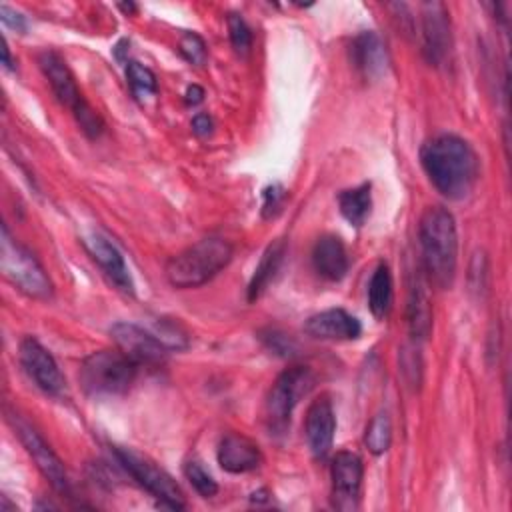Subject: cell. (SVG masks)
Listing matches in <instances>:
<instances>
[{"label": "cell", "mask_w": 512, "mask_h": 512, "mask_svg": "<svg viewBox=\"0 0 512 512\" xmlns=\"http://www.w3.org/2000/svg\"><path fill=\"white\" fill-rule=\"evenodd\" d=\"M370 190H372L370 182H364L360 186L340 192V196H338L340 212L352 226H362L366 222V218L370 216V210H372V192Z\"/></svg>", "instance_id": "22"}, {"label": "cell", "mask_w": 512, "mask_h": 512, "mask_svg": "<svg viewBox=\"0 0 512 512\" xmlns=\"http://www.w3.org/2000/svg\"><path fill=\"white\" fill-rule=\"evenodd\" d=\"M314 388V374L306 366H292L284 370L276 382L272 384L266 406H264V418L270 434H284L292 410Z\"/></svg>", "instance_id": "7"}, {"label": "cell", "mask_w": 512, "mask_h": 512, "mask_svg": "<svg viewBox=\"0 0 512 512\" xmlns=\"http://www.w3.org/2000/svg\"><path fill=\"white\" fill-rule=\"evenodd\" d=\"M120 10H124V12L128 14V12H134L136 6H134V4H120Z\"/></svg>", "instance_id": "36"}, {"label": "cell", "mask_w": 512, "mask_h": 512, "mask_svg": "<svg viewBox=\"0 0 512 512\" xmlns=\"http://www.w3.org/2000/svg\"><path fill=\"white\" fill-rule=\"evenodd\" d=\"M0 20L4 22V26L12 28V30H16V32H24V30H26V20H24V16H22L20 12H16V10H12V8L6 6V4L0 6Z\"/></svg>", "instance_id": "32"}, {"label": "cell", "mask_w": 512, "mask_h": 512, "mask_svg": "<svg viewBox=\"0 0 512 512\" xmlns=\"http://www.w3.org/2000/svg\"><path fill=\"white\" fill-rule=\"evenodd\" d=\"M312 266L324 280H330V282L342 280L350 266L348 252L342 240L332 234L318 238L312 248Z\"/></svg>", "instance_id": "18"}, {"label": "cell", "mask_w": 512, "mask_h": 512, "mask_svg": "<svg viewBox=\"0 0 512 512\" xmlns=\"http://www.w3.org/2000/svg\"><path fill=\"white\" fill-rule=\"evenodd\" d=\"M232 254L234 248L228 240L202 238L166 262V278L174 288L202 286L230 264Z\"/></svg>", "instance_id": "3"}, {"label": "cell", "mask_w": 512, "mask_h": 512, "mask_svg": "<svg viewBox=\"0 0 512 512\" xmlns=\"http://www.w3.org/2000/svg\"><path fill=\"white\" fill-rule=\"evenodd\" d=\"M368 308L374 318H386L392 308V276L386 264H378L370 276Z\"/></svg>", "instance_id": "23"}, {"label": "cell", "mask_w": 512, "mask_h": 512, "mask_svg": "<svg viewBox=\"0 0 512 512\" xmlns=\"http://www.w3.org/2000/svg\"><path fill=\"white\" fill-rule=\"evenodd\" d=\"M2 64H4L6 70H14V60H12V56H10V50H8V44H6V42L2 44Z\"/></svg>", "instance_id": "35"}, {"label": "cell", "mask_w": 512, "mask_h": 512, "mask_svg": "<svg viewBox=\"0 0 512 512\" xmlns=\"http://www.w3.org/2000/svg\"><path fill=\"white\" fill-rule=\"evenodd\" d=\"M350 56H352L354 66L366 78H378L380 74H384V70L388 66V56H386L384 44L376 32L358 34L350 46Z\"/></svg>", "instance_id": "19"}, {"label": "cell", "mask_w": 512, "mask_h": 512, "mask_svg": "<svg viewBox=\"0 0 512 512\" xmlns=\"http://www.w3.org/2000/svg\"><path fill=\"white\" fill-rule=\"evenodd\" d=\"M14 430L22 442V446L26 448V452L30 454V458L34 460V464L38 466V470L42 472V476L50 482V486L58 492H68V476L64 470L62 460L56 456V452L46 444V440L22 418H12Z\"/></svg>", "instance_id": "12"}, {"label": "cell", "mask_w": 512, "mask_h": 512, "mask_svg": "<svg viewBox=\"0 0 512 512\" xmlns=\"http://www.w3.org/2000/svg\"><path fill=\"white\" fill-rule=\"evenodd\" d=\"M118 462L122 468L142 486L146 488L156 500H160L166 508L182 510L184 508V496L178 484L172 480L168 472H164L160 466H156L146 456L138 454L132 448H114Z\"/></svg>", "instance_id": "8"}, {"label": "cell", "mask_w": 512, "mask_h": 512, "mask_svg": "<svg viewBox=\"0 0 512 512\" xmlns=\"http://www.w3.org/2000/svg\"><path fill=\"white\" fill-rule=\"evenodd\" d=\"M284 254H286L284 240H276L264 250V254L248 282V302H254L262 296V292L268 288V284L276 276V272L284 260Z\"/></svg>", "instance_id": "20"}, {"label": "cell", "mask_w": 512, "mask_h": 512, "mask_svg": "<svg viewBox=\"0 0 512 512\" xmlns=\"http://www.w3.org/2000/svg\"><path fill=\"white\" fill-rule=\"evenodd\" d=\"M332 476V504L342 512H352L360 502V488L364 466L358 454L354 452H338L332 460L330 468Z\"/></svg>", "instance_id": "11"}, {"label": "cell", "mask_w": 512, "mask_h": 512, "mask_svg": "<svg viewBox=\"0 0 512 512\" xmlns=\"http://www.w3.org/2000/svg\"><path fill=\"white\" fill-rule=\"evenodd\" d=\"M0 266L4 276L26 296L36 300L52 296V282L42 264L26 246L10 236L6 226H2L0 236Z\"/></svg>", "instance_id": "5"}, {"label": "cell", "mask_w": 512, "mask_h": 512, "mask_svg": "<svg viewBox=\"0 0 512 512\" xmlns=\"http://www.w3.org/2000/svg\"><path fill=\"white\" fill-rule=\"evenodd\" d=\"M424 272L438 288H450L458 264V234L454 216L442 206H428L418 224Z\"/></svg>", "instance_id": "2"}, {"label": "cell", "mask_w": 512, "mask_h": 512, "mask_svg": "<svg viewBox=\"0 0 512 512\" xmlns=\"http://www.w3.org/2000/svg\"><path fill=\"white\" fill-rule=\"evenodd\" d=\"M152 334L166 346V350H184V348H188V336L182 330V326L174 320H160Z\"/></svg>", "instance_id": "27"}, {"label": "cell", "mask_w": 512, "mask_h": 512, "mask_svg": "<svg viewBox=\"0 0 512 512\" xmlns=\"http://www.w3.org/2000/svg\"><path fill=\"white\" fill-rule=\"evenodd\" d=\"M304 332L320 340H354L362 334V324L342 308H328L312 314L304 322Z\"/></svg>", "instance_id": "15"}, {"label": "cell", "mask_w": 512, "mask_h": 512, "mask_svg": "<svg viewBox=\"0 0 512 512\" xmlns=\"http://www.w3.org/2000/svg\"><path fill=\"white\" fill-rule=\"evenodd\" d=\"M408 326L410 334L418 340L428 338L432 330V304L428 298V290L422 278L414 282L410 288V298H408Z\"/></svg>", "instance_id": "21"}, {"label": "cell", "mask_w": 512, "mask_h": 512, "mask_svg": "<svg viewBox=\"0 0 512 512\" xmlns=\"http://www.w3.org/2000/svg\"><path fill=\"white\" fill-rule=\"evenodd\" d=\"M38 64L44 72V76L48 78L54 96L72 110L74 118L78 120L80 128L90 136L96 138L100 136L104 124L100 120V116L88 106V102L82 98L76 80L70 72V68L66 66V62L60 58V54L52 52V50H44L38 56Z\"/></svg>", "instance_id": "6"}, {"label": "cell", "mask_w": 512, "mask_h": 512, "mask_svg": "<svg viewBox=\"0 0 512 512\" xmlns=\"http://www.w3.org/2000/svg\"><path fill=\"white\" fill-rule=\"evenodd\" d=\"M420 38L424 58L430 64L440 66L448 58L452 46L450 18L442 2H424L420 6Z\"/></svg>", "instance_id": "10"}, {"label": "cell", "mask_w": 512, "mask_h": 512, "mask_svg": "<svg viewBox=\"0 0 512 512\" xmlns=\"http://www.w3.org/2000/svg\"><path fill=\"white\" fill-rule=\"evenodd\" d=\"M116 348L136 366H160L166 360V346L144 328L130 322H116L110 328Z\"/></svg>", "instance_id": "9"}, {"label": "cell", "mask_w": 512, "mask_h": 512, "mask_svg": "<svg viewBox=\"0 0 512 512\" xmlns=\"http://www.w3.org/2000/svg\"><path fill=\"white\" fill-rule=\"evenodd\" d=\"M138 366L118 348L98 350L84 358L80 366V384L90 396L124 394L136 378Z\"/></svg>", "instance_id": "4"}, {"label": "cell", "mask_w": 512, "mask_h": 512, "mask_svg": "<svg viewBox=\"0 0 512 512\" xmlns=\"http://www.w3.org/2000/svg\"><path fill=\"white\" fill-rule=\"evenodd\" d=\"M334 430H336V416L332 402L326 396L316 398L306 412L304 432L308 446L316 458H324L334 442Z\"/></svg>", "instance_id": "14"}, {"label": "cell", "mask_w": 512, "mask_h": 512, "mask_svg": "<svg viewBox=\"0 0 512 512\" xmlns=\"http://www.w3.org/2000/svg\"><path fill=\"white\" fill-rule=\"evenodd\" d=\"M184 100H186V104L196 106V104H200L204 100V90L198 84H192V86H188V90L184 94Z\"/></svg>", "instance_id": "34"}, {"label": "cell", "mask_w": 512, "mask_h": 512, "mask_svg": "<svg viewBox=\"0 0 512 512\" xmlns=\"http://www.w3.org/2000/svg\"><path fill=\"white\" fill-rule=\"evenodd\" d=\"M20 364L34 384L46 394L58 396L64 392V376L54 356L32 336L20 342Z\"/></svg>", "instance_id": "13"}, {"label": "cell", "mask_w": 512, "mask_h": 512, "mask_svg": "<svg viewBox=\"0 0 512 512\" xmlns=\"http://www.w3.org/2000/svg\"><path fill=\"white\" fill-rule=\"evenodd\" d=\"M260 340L264 342V346L270 352H274L276 356H282V358H290V356H294L298 352L296 342L288 334H284V332H280L276 328L262 330L260 332Z\"/></svg>", "instance_id": "29"}, {"label": "cell", "mask_w": 512, "mask_h": 512, "mask_svg": "<svg viewBox=\"0 0 512 512\" xmlns=\"http://www.w3.org/2000/svg\"><path fill=\"white\" fill-rule=\"evenodd\" d=\"M126 80H128V86H130L132 94L138 100L148 98V96L156 94V90H158L154 72L150 68H146L144 64L136 62V60L128 62V66H126Z\"/></svg>", "instance_id": "25"}, {"label": "cell", "mask_w": 512, "mask_h": 512, "mask_svg": "<svg viewBox=\"0 0 512 512\" xmlns=\"http://www.w3.org/2000/svg\"><path fill=\"white\" fill-rule=\"evenodd\" d=\"M84 246L90 254V258L104 270V274L122 290L132 294L134 284L128 272V266L120 254V250L104 236L100 234H90L84 238Z\"/></svg>", "instance_id": "16"}, {"label": "cell", "mask_w": 512, "mask_h": 512, "mask_svg": "<svg viewBox=\"0 0 512 512\" xmlns=\"http://www.w3.org/2000/svg\"><path fill=\"white\" fill-rule=\"evenodd\" d=\"M228 36L230 44L238 54H248L252 48V32L240 14H228Z\"/></svg>", "instance_id": "28"}, {"label": "cell", "mask_w": 512, "mask_h": 512, "mask_svg": "<svg viewBox=\"0 0 512 512\" xmlns=\"http://www.w3.org/2000/svg\"><path fill=\"white\" fill-rule=\"evenodd\" d=\"M184 476L188 478V482L192 484V488L204 496V498H210L218 492V484L216 480L204 470V466L196 460H190L184 464Z\"/></svg>", "instance_id": "26"}, {"label": "cell", "mask_w": 512, "mask_h": 512, "mask_svg": "<svg viewBox=\"0 0 512 512\" xmlns=\"http://www.w3.org/2000/svg\"><path fill=\"white\" fill-rule=\"evenodd\" d=\"M392 442V422L386 412H378L372 416L370 424L366 426L364 434V444L372 454H384L390 448Z\"/></svg>", "instance_id": "24"}, {"label": "cell", "mask_w": 512, "mask_h": 512, "mask_svg": "<svg viewBox=\"0 0 512 512\" xmlns=\"http://www.w3.org/2000/svg\"><path fill=\"white\" fill-rule=\"evenodd\" d=\"M216 458L222 470L230 474H244L260 466L262 454L254 440L242 434H226L216 450Z\"/></svg>", "instance_id": "17"}, {"label": "cell", "mask_w": 512, "mask_h": 512, "mask_svg": "<svg viewBox=\"0 0 512 512\" xmlns=\"http://www.w3.org/2000/svg\"><path fill=\"white\" fill-rule=\"evenodd\" d=\"M178 50L180 54L194 66H202L206 62L208 50H206V42L202 36H198L196 32H184L180 36L178 42Z\"/></svg>", "instance_id": "30"}, {"label": "cell", "mask_w": 512, "mask_h": 512, "mask_svg": "<svg viewBox=\"0 0 512 512\" xmlns=\"http://www.w3.org/2000/svg\"><path fill=\"white\" fill-rule=\"evenodd\" d=\"M288 200V190L282 184H270L262 192V216L274 218L282 212L284 204Z\"/></svg>", "instance_id": "31"}, {"label": "cell", "mask_w": 512, "mask_h": 512, "mask_svg": "<svg viewBox=\"0 0 512 512\" xmlns=\"http://www.w3.org/2000/svg\"><path fill=\"white\" fill-rule=\"evenodd\" d=\"M192 132L196 136H208L212 132V118L208 114H196L192 120Z\"/></svg>", "instance_id": "33"}, {"label": "cell", "mask_w": 512, "mask_h": 512, "mask_svg": "<svg viewBox=\"0 0 512 512\" xmlns=\"http://www.w3.org/2000/svg\"><path fill=\"white\" fill-rule=\"evenodd\" d=\"M422 166L434 188L450 198L462 200L476 186L480 162L474 148L456 134H440L420 150Z\"/></svg>", "instance_id": "1"}]
</instances>
